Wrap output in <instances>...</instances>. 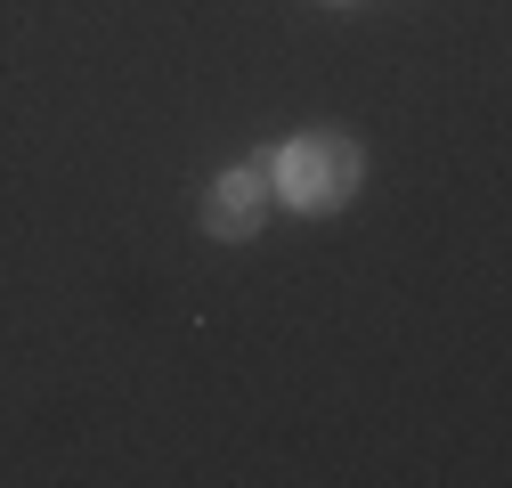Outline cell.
Masks as SVG:
<instances>
[{
  "label": "cell",
  "mask_w": 512,
  "mask_h": 488,
  "mask_svg": "<svg viewBox=\"0 0 512 488\" xmlns=\"http://www.w3.org/2000/svg\"><path fill=\"white\" fill-rule=\"evenodd\" d=\"M277 188H285V204H301V212L342 204V196L358 188V147H350V139H301V147H285Z\"/></svg>",
  "instance_id": "obj_1"
},
{
  "label": "cell",
  "mask_w": 512,
  "mask_h": 488,
  "mask_svg": "<svg viewBox=\"0 0 512 488\" xmlns=\"http://www.w3.org/2000/svg\"><path fill=\"white\" fill-rule=\"evenodd\" d=\"M261 212H269V179L261 171H228L220 188H212V228L220 236H252Z\"/></svg>",
  "instance_id": "obj_2"
}]
</instances>
